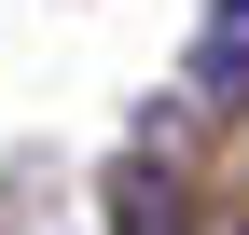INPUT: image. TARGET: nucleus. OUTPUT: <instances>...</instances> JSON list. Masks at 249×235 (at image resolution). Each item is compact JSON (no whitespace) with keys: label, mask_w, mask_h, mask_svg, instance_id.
Returning <instances> with one entry per match:
<instances>
[{"label":"nucleus","mask_w":249,"mask_h":235,"mask_svg":"<svg viewBox=\"0 0 249 235\" xmlns=\"http://www.w3.org/2000/svg\"><path fill=\"white\" fill-rule=\"evenodd\" d=\"M194 97H208V111H249V0H208V28H194Z\"/></svg>","instance_id":"1"}]
</instances>
